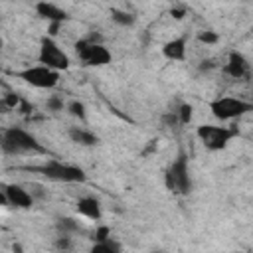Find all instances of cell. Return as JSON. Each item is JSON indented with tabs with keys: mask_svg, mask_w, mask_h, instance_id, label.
Masks as SVG:
<instances>
[{
	"mask_svg": "<svg viewBox=\"0 0 253 253\" xmlns=\"http://www.w3.org/2000/svg\"><path fill=\"white\" fill-rule=\"evenodd\" d=\"M237 253H247V251H237Z\"/></svg>",
	"mask_w": 253,
	"mask_h": 253,
	"instance_id": "cell-32",
	"label": "cell"
},
{
	"mask_svg": "<svg viewBox=\"0 0 253 253\" xmlns=\"http://www.w3.org/2000/svg\"><path fill=\"white\" fill-rule=\"evenodd\" d=\"M196 136L210 152H219L227 148V144L237 136V128H229L223 125H200L196 128Z\"/></svg>",
	"mask_w": 253,
	"mask_h": 253,
	"instance_id": "cell-6",
	"label": "cell"
},
{
	"mask_svg": "<svg viewBox=\"0 0 253 253\" xmlns=\"http://www.w3.org/2000/svg\"><path fill=\"white\" fill-rule=\"evenodd\" d=\"M59 75L57 71L45 67V65H30V67H24L20 71H14V77L22 79L24 83L36 87V89H53L57 87L59 83Z\"/></svg>",
	"mask_w": 253,
	"mask_h": 253,
	"instance_id": "cell-7",
	"label": "cell"
},
{
	"mask_svg": "<svg viewBox=\"0 0 253 253\" xmlns=\"http://www.w3.org/2000/svg\"><path fill=\"white\" fill-rule=\"evenodd\" d=\"M67 136L73 144H79V146H85V148H91V146L99 144V136L95 132H91L89 128H85V126H69Z\"/></svg>",
	"mask_w": 253,
	"mask_h": 253,
	"instance_id": "cell-14",
	"label": "cell"
},
{
	"mask_svg": "<svg viewBox=\"0 0 253 253\" xmlns=\"http://www.w3.org/2000/svg\"><path fill=\"white\" fill-rule=\"evenodd\" d=\"M164 186L174 196H190L194 184H192V174H190V160L184 150H180L176 158L168 164L164 172Z\"/></svg>",
	"mask_w": 253,
	"mask_h": 253,
	"instance_id": "cell-2",
	"label": "cell"
},
{
	"mask_svg": "<svg viewBox=\"0 0 253 253\" xmlns=\"http://www.w3.org/2000/svg\"><path fill=\"white\" fill-rule=\"evenodd\" d=\"M34 10H36V14H38L42 20H45L47 24H63V22L69 20V14H67L63 8H59L57 4L47 2V0L36 2V4H34Z\"/></svg>",
	"mask_w": 253,
	"mask_h": 253,
	"instance_id": "cell-11",
	"label": "cell"
},
{
	"mask_svg": "<svg viewBox=\"0 0 253 253\" xmlns=\"http://www.w3.org/2000/svg\"><path fill=\"white\" fill-rule=\"evenodd\" d=\"M223 73L235 81H241V79H247L251 75V65L247 61V57L237 51V49H231L227 53V59H225V65H223Z\"/></svg>",
	"mask_w": 253,
	"mask_h": 253,
	"instance_id": "cell-10",
	"label": "cell"
},
{
	"mask_svg": "<svg viewBox=\"0 0 253 253\" xmlns=\"http://www.w3.org/2000/svg\"><path fill=\"white\" fill-rule=\"evenodd\" d=\"M75 211L81 217L91 219V221H101V217H103L101 202L95 196H83V198H79L77 204H75Z\"/></svg>",
	"mask_w": 253,
	"mask_h": 253,
	"instance_id": "cell-13",
	"label": "cell"
},
{
	"mask_svg": "<svg viewBox=\"0 0 253 253\" xmlns=\"http://www.w3.org/2000/svg\"><path fill=\"white\" fill-rule=\"evenodd\" d=\"M111 20L121 28H132L136 24V16L125 8H111Z\"/></svg>",
	"mask_w": 253,
	"mask_h": 253,
	"instance_id": "cell-16",
	"label": "cell"
},
{
	"mask_svg": "<svg viewBox=\"0 0 253 253\" xmlns=\"http://www.w3.org/2000/svg\"><path fill=\"white\" fill-rule=\"evenodd\" d=\"M174 111L178 113V119H180V125H182V126L192 123V119H194V107H192L190 103H180Z\"/></svg>",
	"mask_w": 253,
	"mask_h": 253,
	"instance_id": "cell-21",
	"label": "cell"
},
{
	"mask_svg": "<svg viewBox=\"0 0 253 253\" xmlns=\"http://www.w3.org/2000/svg\"><path fill=\"white\" fill-rule=\"evenodd\" d=\"M0 148L8 156L18 154H45L47 150L42 146V142L26 128L22 126H6L0 136Z\"/></svg>",
	"mask_w": 253,
	"mask_h": 253,
	"instance_id": "cell-1",
	"label": "cell"
},
{
	"mask_svg": "<svg viewBox=\"0 0 253 253\" xmlns=\"http://www.w3.org/2000/svg\"><path fill=\"white\" fill-rule=\"evenodd\" d=\"M73 235H63L57 233V237L53 239V251L55 253H73Z\"/></svg>",
	"mask_w": 253,
	"mask_h": 253,
	"instance_id": "cell-19",
	"label": "cell"
},
{
	"mask_svg": "<svg viewBox=\"0 0 253 253\" xmlns=\"http://www.w3.org/2000/svg\"><path fill=\"white\" fill-rule=\"evenodd\" d=\"M160 123H162L166 128H178V126H182V125H180V119H178V113H176V111H166V113H162V117H160Z\"/></svg>",
	"mask_w": 253,
	"mask_h": 253,
	"instance_id": "cell-25",
	"label": "cell"
},
{
	"mask_svg": "<svg viewBox=\"0 0 253 253\" xmlns=\"http://www.w3.org/2000/svg\"><path fill=\"white\" fill-rule=\"evenodd\" d=\"M53 225H55V231H57V233H63V235H75V233H79V229H81L79 221H77L75 217H71V215H61V217H57Z\"/></svg>",
	"mask_w": 253,
	"mask_h": 253,
	"instance_id": "cell-15",
	"label": "cell"
},
{
	"mask_svg": "<svg viewBox=\"0 0 253 253\" xmlns=\"http://www.w3.org/2000/svg\"><path fill=\"white\" fill-rule=\"evenodd\" d=\"M196 38H198L200 43H206V45H215L219 42V34L213 32V30H202Z\"/></svg>",
	"mask_w": 253,
	"mask_h": 253,
	"instance_id": "cell-24",
	"label": "cell"
},
{
	"mask_svg": "<svg viewBox=\"0 0 253 253\" xmlns=\"http://www.w3.org/2000/svg\"><path fill=\"white\" fill-rule=\"evenodd\" d=\"M63 24H47V36L49 38H55L57 34H59V28H61Z\"/></svg>",
	"mask_w": 253,
	"mask_h": 253,
	"instance_id": "cell-29",
	"label": "cell"
},
{
	"mask_svg": "<svg viewBox=\"0 0 253 253\" xmlns=\"http://www.w3.org/2000/svg\"><path fill=\"white\" fill-rule=\"evenodd\" d=\"M251 103H253V101H251Z\"/></svg>",
	"mask_w": 253,
	"mask_h": 253,
	"instance_id": "cell-33",
	"label": "cell"
},
{
	"mask_svg": "<svg viewBox=\"0 0 253 253\" xmlns=\"http://www.w3.org/2000/svg\"><path fill=\"white\" fill-rule=\"evenodd\" d=\"M65 111L69 113V117L77 119L79 123H85V121H87V107H85V103L79 101V99H71V101H67Z\"/></svg>",
	"mask_w": 253,
	"mask_h": 253,
	"instance_id": "cell-18",
	"label": "cell"
},
{
	"mask_svg": "<svg viewBox=\"0 0 253 253\" xmlns=\"http://www.w3.org/2000/svg\"><path fill=\"white\" fill-rule=\"evenodd\" d=\"M28 190H30V194H32V198L36 200V202H43V200H47V190H45V186L43 184H40V182H32V184H28Z\"/></svg>",
	"mask_w": 253,
	"mask_h": 253,
	"instance_id": "cell-23",
	"label": "cell"
},
{
	"mask_svg": "<svg viewBox=\"0 0 253 253\" xmlns=\"http://www.w3.org/2000/svg\"><path fill=\"white\" fill-rule=\"evenodd\" d=\"M65 107H67V103L59 95H49L45 101V109L49 113H61V111H65Z\"/></svg>",
	"mask_w": 253,
	"mask_h": 253,
	"instance_id": "cell-22",
	"label": "cell"
},
{
	"mask_svg": "<svg viewBox=\"0 0 253 253\" xmlns=\"http://www.w3.org/2000/svg\"><path fill=\"white\" fill-rule=\"evenodd\" d=\"M186 14H188V6H186V4H174V6L170 8V16H172L174 20H184Z\"/></svg>",
	"mask_w": 253,
	"mask_h": 253,
	"instance_id": "cell-27",
	"label": "cell"
},
{
	"mask_svg": "<svg viewBox=\"0 0 253 253\" xmlns=\"http://www.w3.org/2000/svg\"><path fill=\"white\" fill-rule=\"evenodd\" d=\"M215 67H217V63H215L213 57H208V59H202L200 61V71H211Z\"/></svg>",
	"mask_w": 253,
	"mask_h": 253,
	"instance_id": "cell-28",
	"label": "cell"
},
{
	"mask_svg": "<svg viewBox=\"0 0 253 253\" xmlns=\"http://www.w3.org/2000/svg\"><path fill=\"white\" fill-rule=\"evenodd\" d=\"M89 253H123V245L115 237H109L105 241H93Z\"/></svg>",
	"mask_w": 253,
	"mask_h": 253,
	"instance_id": "cell-17",
	"label": "cell"
},
{
	"mask_svg": "<svg viewBox=\"0 0 253 253\" xmlns=\"http://www.w3.org/2000/svg\"><path fill=\"white\" fill-rule=\"evenodd\" d=\"M12 251H14V253H24V249H22L20 243H14V245H12Z\"/></svg>",
	"mask_w": 253,
	"mask_h": 253,
	"instance_id": "cell-30",
	"label": "cell"
},
{
	"mask_svg": "<svg viewBox=\"0 0 253 253\" xmlns=\"http://www.w3.org/2000/svg\"><path fill=\"white\" fill-rule=\"evenodd\" d=\"M22 103H24V97L18 95L16 91H6V93L2 95V107H4V109L18 111V109L22 107Z\"/></svg>",
	"mask_w": 253,
	"mask_h": 253,
	"instance_id": "cell-20",
	"label": "cell"
},
{
	"mask_svg": "<svg viewBox=\"0 0 253 253\" xmlns=\"http://www.w3.org/2000/svg\"><path fill=\"white\" fill-rule=\"evenodd\" d=\"M0 202L4 206L16 208V210H32L36 204L28 186H22V184H4L2 194H0Z\"/></svg>",
	"mask_w": 253,
	"mask_h": 253,
	"instance_id": "cell-9",
	"label": "cell"
},
{
	"mask_svg": "<svg viewBox=\"0 0 253 253\" xmlns=\"http://www.w3.org/2000/svg\"><path fill=\"white\" fill-rule=\"evenodd\" d=\"M150 253H166V251H162V249H152Z\"/></svg>",
	"mask_w": 253,
	"mask_h": 253,
	"instance_id": "cell-31",
	"label": "cell"
},
{
	"mask_svg": "<svg viewBox=\"0 0 253 253\" xmlns=\"http://www.w3.org/2000/svg\"><path fill=\"white\" fill-rule=\"evenodd\" d=\"M210 107V113L221 121V123H227V121H233V119H239L247 113L253 111V103L251 101H243L239 97H215L208 103Z\"/></svg>",
	"mask_w": 253,
	"mask_h": 253,
	"instance_id": "cell-5",
	"label": "cell"
},
{
	"mask_svg": "<svg viewBox=\"0 0 253 253\" xmlns=\"http://www.w3.org/2000/svg\"><path fill=\"white\" fill-rule=\"evenodd\" d=\"M162 55L168 61H186L188 57V36H176L162 45Z\"/></svg>",
	"mask_w": 253,
	"mask_h": 253,
	"instance_id": "cell-12",
	"label": "cell"
},
{
	"mask_svg": "<svg viewBox=\"0 0 253 253\" xmlns=\"http://www.w3.org/2000/svg\"><path fill=\"white\" fill-rule=\"evenodd\" d=\"M109 237H113V235H111V227L101 223V225H97V227H95V231H93V237H91V239H93V241H105V239H109Z\"/></svg>",
	"mask_w": 253,
	"mask_h": 253,
	"instance_id": "cell-26",
	"label": "cell"
},
{
	"mask_svg": "<svg viewBox=\"0 0 253 253\" xmlns=\"http://www.w3.org/2000/svg\"><path fill=\"white\" fill-rule=\"evenodd\" d=\"M38 63L45 65L57 73L67 71L71 67V59L69 55L63 51V47H59V43L55 42V38H49L47 34L40 38V49H38Z\"/></svg>",
	"mask_w": 253,
	"mask_h": 253,
	"instance_id": "cell-4",
	"label": "cell"
},
{
	"mask_svg": "<svg viewBox=\"0 0 253 253\" xmlns=\"http://www.w3.org/2000/svg\"><path fill=\"white\" fill-rule=\"evenodd\" d=\"M73 47H75L79 61L87 67H103V65L111 63V59H113V55L105 47V43H89L85 38H81L73 43Z\"/></svg>",
	"mask_w": 253,
	"mask_h": 253,
	"instance_id": "cell-8",
	"label": "cell"
},
{
	"mask_svg": "<svg viewBox=\"0 0 253 253\" xmlns=\"http://www.w3.org/2000/svg\"><path fill=\"white\" fill-rule=\"evenodd\" d=\"M32 172H38L42 174L43 178L51 180V182H63V184H83L87 182V174L83 168L75 166V164H69V162H61V160H45L43 164H38V166H32L28 168Z\"/></svg>",
	"mask_w": 253,
	"mask_h": 253,
	"instance_id": "cell-3",
	"label": "cell"
}]
</instances>
